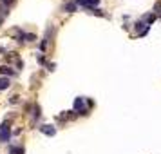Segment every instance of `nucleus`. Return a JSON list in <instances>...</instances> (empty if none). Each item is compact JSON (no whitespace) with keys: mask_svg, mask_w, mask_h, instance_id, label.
I'll use <instances>...</instances> for the list:
<instances>
[{"mask_svg":"<svg viewBox=\"0 0 161 154\" xmlns=\"http://www.w3.org/2000/svg\"><path fill=\"white\" fill-rule=\"evenodd\" d=\"M38 116H40V107L35 105V118H38Z\"/></svg>","mask_w":161,"mask_h":154,"instance_id":"9","label":"nucleus"},{"mask_svg":"<svg viewBox=\"0 0 161 154\" xmlns=\"http://www.w3.org/2000/svg\"><path fill=\"white\" fill-rule=\"evenodd\" d=\"M9 154H24V149L22 147H11L9 149Z\"/></svg>","mask_w":161,"mask_h":154,"instance_id":"7","label":"nucleus"},{"mask_svg":"<svg viewBox=\"0 0 161 154\" xmlns=\"http://www.w3.org/2000/svg\"><path fill=\"white\" fill-rule=\"evenodd\" d=\"M76 4L83 6V7H87V9H94L96 6L100 4V0H76Z\"/></svg>","mask_w":161,"mask_h":154,"instance_id":"3","label":"nucleus"},{"mask_svg":"<svg viewBox=\"0 0 161 154\" xmlns=\"http://www.w3.org/2000/svg\"><path fill=\"white\" fill-rule=\"evenodd\" d=\"M74 9H76V2H69V4H65V11H74Z\"/></svg>","mask_w":161,"mask_h":154,"instance_id":"8","label":"nucleus"},{"mask_svg":"<svg viewBox=\"0 0 161 154\" xmlns=\"http://www.w3.org/2000/svg\"><path fill=\"white\" fill-rule=\"evenodd\" d=\"M11 138V131H9V125L4 123L2 127H0V141H9Z\"/></svg>","mask_w":161,"mask_h":154,"instance_id":"2","label":"nucleus"},{"mask_svg":"<svg viewBox=\"0 0 161 154\" xmlns=\"http://www.w3.org/2000/svg\"><path fill=\"white\" fill-rule=\"evenodd\" d=\"M2 73H4V75H9V76H11V75H15V71H13L11 67H6V65H4V67H0V75H2Z\"/></svg>","mask_w":161,"mask_h":154,"instance_id":"5","label":"nucleus"},{"mask_svg":"<svg viewBox=\"0 0 161 154\" xmlns=\"http://www.w3.org/2000/svg\"><path fill=\"white\" fill-rule=\"evenodd\" d=\"M74 111H78L80 114H87V109H85V100L83 98H74Z\"/></svg>","mask_w":161,"mask_h":154,"instance_id":"1","label":"nucleus"},{"mask_svg":"<svg viewBox=\"0 0 161 154\" xmlns=\"http://www.w3.org/2000/svg\"><path fill=\"white\" fill-rule=\"evenodd\" d=\"M4 2H6V4H11V2H13V0H4Z\"/></svg>","mask_w":161,"mask_h":154,"instance_id":"10","label":"nucleus"},{"mask_svg":"<svg viewBox=\"0 0 161 154\" xmlns=\"http://www.w3.org/2000/svg\"><path fill=\"white\" fill-rule=\"evenodd\" d=\"M40 131H42V132H44V134H45V136H55V134H56V129H55V127H52V125H44V127H42Z\"/></svg>","mask_w":161,"mask_h":154,"instance_id":"4","label":"nucleus"},{"mask_svg":"<svg viewBox=\"0 0 161 154\" xmlns=\"http://www.w3.org/2000/svg\"><path fill=\"white\" fill-rule=\"evenodd\" d=\"M9 87V80L7 78H0V91H4Z\"/></svg>","mask_w":161,"mask_h":154,"instance_id":"6","label":"nucleus"}]
</instances>
